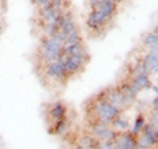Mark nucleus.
Instances as JSON below:
<instances>
[{
    "instance_id": "nucleus-27",
    "label": "nucleus",
    "mask_w": 158,
    "mask_h": 149,
    "mask_svg": "<svg viewBox=\"0 0 158 149\" xmlns=\"http://www.w3.org/2000/svg\"><path fill=\"white\" fill-rule=\"evenodd\" d=\"M32 3H33L37 8H41V7H44V6H46L48 3H50V0H32Z\"/></svg>"
},
{
    "instance_id": "nucleus-10",
    "label": "nucleus",
    "mask_w": 158,
    "mask_h": 149,
    "mask_svg": "<svg viewBox=\"0 0 158 149\" xmlns=\"http://www.w3.org/2000/svg\"><path fill=\"white\" fill-rule=\"evenodd\" d=\"M63 11H58L57 8H54L50 3H48L46 6L38 8V17L40 23H56L57 16Z\"/></svg>"
},
{
    "instance_id": "nucleus-29",
    "label": "nucleus",
    "mask_w": 158,
    "mask_h": 149,
    "mask_svg": "<svg viewBox=\"0 0 158 149\" xmlns=\"http://www.w3.org/2000/svg\"><path fill=\"white\" fill-rule=\"evenodd\" d=\"M99 2H100V0H88V7H90V9L95 8V6H96Z\"/></svg>"
},
{
    "instance_id": "nucleus-14",
    "label": "nucleus",
    "mask_w": 158,
    "mask_h": 149,
    "mask_svg": "<svg viewBox=\"0 0 158 149\" xmlns=\"http://www.w3.org/2000/svg\"><path fill=\"white\" fill-rule=\"evenodd\" d=\"M120 88H121V91L125 94V95H128V96H132V98H135V99H137V96H138V94L141 92V90L138 88L135 83H133V81L132 79H129V78H127L124 82H121L120 84Z\"/></svg>"
},
{
    "instance_id": "nucleus-20",
    "label": "nucleus",
    "mask_w": 158,
    "mask_h": 149,
    "mask_svg": "<svg viewBox=\"0 0 158 149\" xmlns=\"http://www.w3.org/2000/svg\"><path fill=\"white\" fill-rule=\"evenodd\" d=\"M146 117L145 115L142 112L140 113H137L136 117H135V120H133V124H132V128H131V132L133 133V135H138L141 131H142V128H144V126L146 124Z\"/></svg>"
},
{
    "instance_id": "nucleus-15",
    "label": "nucleus",
    "mask_w": 158,
    "mask_h": 149,
    "mask_svg": "<svg viewBox=\"0 0 158 149\" xmlns=\"http://www.w3.org/2000/svg\"><path fill=\"white\" fill-rule=\"evenodd\" d=\"M40 48L45 49V50H49V52H53V53H62V45L56 42L52 37H49V36H42L41 37Z\"/></svg>"
},
{
    "instance_id": "nucleus-31",
    "label": "nucleus",
    "mask_w": 158,
    "mask_h": 149,
    "mask_svg": "<svg viewBox=\"0 0 158 149\" xmlns=\"http://www.w3.org/2000/svg\"><path fill=\"white\" fill-rule=\"evenodd\" d=\"M152 73H153V74H157V75H158V62L156 63L154 66L152 67V71H150V74H152Z\"/></svg>"
},
{
    "instance_id": "nucleus-25",
    "label": "nucleus",
    "mask_w": 158,
    "mask_h": 149,
    "mask_svg": "<svg viewBox=\"0 0 158 149\" xmlns=\"http://www.w3.org/2000/svg\"><path fill=\"white\" fill-rule=\"evenodd\" d=\"M50 4L54 8H57L58 11H66L65 9L66 0H50Z\"/></svg>"
},
{
    "instance_id": "nucleus-34",
    "label": "nucleus",
    "mask_w": 158,
    "mask_h": 149,
    "mask_svg": "<svg viewBox=\"0 0 158 149\" xmlns=\"http://www.w3.org/2000/svg\"><path fill=\"white\" fill-rule=\"evenodd\" d=\"M153 32H154L156 34H158V24H157V25H156V28H154V29H153Z\"/></svg>"
},
{
    "instance_id": "nucleus-17",
    "label": "nucleus",
    "mask_w": 158,
    "mask_h": 149,
    "mask_svg": "<svg viewBox=\"0 0 158 149\" xmlns=\"http://www.w3.org/2000/svg\"><path fill=\"white\" fill-rule=\"evenodd\" d=\"M133 81V83L136 84V86L140 88V90H150V87H152V81H150V74H140V75H137L135 78H129Z\"/></svg>"
},
{
    "instance_id": "nucleus-24",
    "label": "nucleus",
    "mask_w": 158,
    "mask_h": 149,
    "mask_svg": "<svg viewBox=\"0 0 158 149\" xmlns=\"http://www.w3.org/2000/svg\"><path fill=\"white\" fill-rule=\"evenodd\" d=\"M148 123H149L150 126L158 132V111H154V110H152V111H150L149 121H148Z\"/></svg>"
},
{
    "instance_id": "nucleus-8",
    "label": "nucleus",
    "mask_w": 158,
    "mask_h": 149,
    "mask_svg": "<svg viewBox=\"0 0 158 149\" xmlns=\"http://www.w3.org/2000/svg\"><path fill=\"white\" fill-rule=\"evenodd\" d=\"M66 116H67V107L63 102L57 100V102H53L52 104H49L48 117H49V120H50V123L59 120V119H63Z\"/></svg>"
},
{
    "instance_id": "nucleus-18",
    "label": "nucleus",
    "mask_w": 158,
    "mask_h": 149,
    "mask_svg": "<svg viewBox=\"0 0 158 149\" xmlns=\"http://www.w3.org/2000/svg\"><path fill=\"white\" fill-rule=\"evenodd\" d=\"M145 73L150 74L149 70H148V67L145 66V63L142 62L141 58H140L138 61H136L131 66V70H129V73H128V78H135L137 75H140V74H145Z\"/></svg>"
},
{
    "instance_id": "nucleus-12",
    "label": "nucleus",
    "mask_w": 158,
    "mask_h": 149,
    "mask_svg": "<svg viewBox=\"0 0 158 149\" xmlns=\"http://www.w3.org/2000/svg\"><path fill=\"white\" fill-rule=\"evenodd\" d=\"M62 16H63V21H62V25H61V29H59V32H61L63 36H66L69 33H71L73 31H75V29L78 28L77 27V23H75V19H74V15L71 11H63L62 13Z\"/></svg>"
},
{
    "instance_id": "nucleus-5",
    "label": "nucleus",
    "mask_w": 158,
    "mask_h": 149,
    "mask_svg": "<svg viewBox=\"0 0 158 149\" xmlns=\"http://www.w3.org/2000/svg\"><path fill=\"white\" fill-rule=\"evenodd\" d=\"M63 65H65L66 73L69 78L73 75H77V74L82 73L85 66L87 65V62L90 61V58L82 57V56H63Z\"/></svg>"
},
{
    "instance_id": "nucleus-26",
    "label": "nucleus",
    "mask_w": 158,
    "mask_h": 149,
    "mask_svg": "<svg viewBox=\"0 0 158 149\" xmlns=\"http://www.w3.org/2000/svg\"><path fill=\"white\" fill-rule=\"evenodd\" d=\"M98 149H115V147H113V141H110V140L99 141Z\"/></svg>"
},
{
    "instance_id": "nucleus-4",
    "label": "nucleus",
    "mask_w": 158,
    "mask_h": 149,
    "mask_svg": "<svg viewBox=\"0 0 158 149\" xmlns=\"http://www.w3.org/2000/svg\"><path fill=\"white\" fill-rule=\"evenodd\" d=\"M110 23H111L110 20H108L103 13L96 11V9H91L87 15V19H86L87 29L92 34H95V36H100V33L106 31V28Z\"/></svg>"
},
{
    "instance_id": "nucleus-19",
    "label": "nucleus",
    "mask_w": 158,
    "mask_h": 149,
    "mask_svg": "<svg viewBox=\"0 0 158 149\" xmlns=\"http://www.w3.org/2000/svg\"><path fill=\"white\" fill-rule=\"evenodd\" d=\"M57 69L58 61H53L44 65V75L46 77L48 81H57Z\"/></svg>"
},
{
    "instance_id": "nucleus-1",
    "label": "nucleus",
    "mask_w": 158,
    "mask_h": 149,
    "mask_svg": "<svg viewBox=\"0 0 158 149\" xmlns=\"http://www.w3.org/2000/svg\"><path fill=\"white\" fill-rule=\"evenodd\" d=\"M90 112L92 115L91 119H95V120H99V121L110 126L113 119L118 115H121L124 111H121L115 104L108 102L106 99L104 90H103L92 99L91 106H90Z\"/></svg>"
},
{
    "instance_id": "nucleus-32",
    "label": "nucleus",
    "mask_w": 158,
    "mask_h": 149,
    "mask_svg": "<svg viewBox=\"0 0 158 149\" xmlns=\"http://www.w3.org/2000/svg\"><path fill=\"white\" fill-rule=\"evenodd\" d=\"M150 90H152L153 92H154V94H156V95H158V86H157V84H152Z\"/></svg>"
},
{
    "instance_id": "nucleus-6",
    "label": "nucleus",
    "mask_w": 158,
    "mask_h": 149,
    "mask_svg": "<svg viewBox=\"0 0 158 149\" xmlns=\"http://www.w3.org/2000/svg\"><path fill=\"white\" fill-rule=\"evenodd\" d=\"M137 145H142L149 149H154L158 147V132L149 123H146L142 131L137 135Z\"/></svg>"
},
{
    "instance_id": "nucleus-2",
    "label": "nucleus",
    "mask_w": 158,
    "mask_h": 149,
    "mask_svg": "<svg viewBox=\"0 0 158 149\" xmlns=\"http://www.w3.org/2000/svg\"><path fill=\"white\" fill-rule=\"evenodd\" d=\"M104 94H106V99H107V100L111 102L112 104H115V106L120 108L121 111L129 108L132 104L136 102L135 98L125 95V94L121 91V88H120L118 84L104 88Z\"/></svg>"
},
{
    "instance_id": "nucleus-7",
    "label": "nucleus",
    "mask_w": 158,
    "mask_h": 149,
    "mask_svg": "<svg viewBox=\"0 0 158 149\" xmlns=\"http://www.w3.org/2000/svg\"><path fill=\"white\" fill-rule=\"evenodd\" d=\"M115 149H136L137 148V136L133 135L131 130L117 132L113 140Z\"/></svg>"
},
{
    "instance_id": "nucleus-13",
    "label": "nucleus",
    "mask_w": 158,
    "mask_h": 149,
    "mask_svg": "<svg viewBox=\"0 0 158 149\" xmlns=\"http://www.w3.org/2000/svg\"><path fill=\"white\" fill-rule=\"evenodd\" d=\"M63 56H82L86 58H90V54L87 53V49L83 45V42L75 44V45H63L62 46Z\"/></svg>"
},
{
    "instance_id": "nucleus-3",
    "label": "nucleus",
    "mask_w": 158,
    "mask_h": 149,
    "mask_svg": "<svg viewBox=\"0 0 158 149\" xmlns=\"http://www.w3.org/2000/svg\"><path fill=\"white\" fill-rule=\"evenodd\" d=\"M88 132L99 141H104V140L113 141L117 135V132L111 126L95 120V119H90V121H88Z\"/></svg>"
},
{
    "instance_id": "nucleus-30",
    "label": "nucleus",
    "mask_w": 158,
    "mask_h": 149,
    "mask_svg": "<svg viewBox=\"0 0 158 149\" xmlns=\"http://www.w3.org/2000/svg\"><path fill=\"white\" fill-rule=\"evenodd\" d=\"M71 149H90V148H87V147H85V145H81V144H75Z\"/></svg>"
},
{
    "instance_id": "nucleus-23",
    "label": "nucleus",
    "mask_w": 158,
    "mask_h": 149,
    "mask_svg": "<svg viewBox=\"0 0 158 149\" xmlns=\"http://www.w3.org/2000/svg\"><path fill=\"white\" fill-rule=\"evenodd\" d=\"M81 42H82V34H81V31L77 28L75 31H73L66 36L63 45H75V44H81Z\"/></svg>"
},
{
    "instance_id": "nucleus-22",
    "label": "nucleus",
    "mask_w": 158,
    "mask_h": 149,
    "mask_svg": "<svg viewBox=\"0 0 158 149\" xmlns=\"http://www.w3.org/2000/svg\"><path fill=\"white\" fill-rule=\"evenodd\" d=\"M158 45V34L154 32H148L144 37H142V46L148 49H152Z\"/></svg>"
},
{
    "instance_id": "nucleus-21",
    "label": "nucleus",
    "mask_w": 158,
    "mask_h": 149,
    "mask_svg": "<svg viewBox=\"0 0 158 149\" xmlns=\"http://www.w3.org/2000/svg\"><path fill=\"white\" fill-rule=\"evenodd\" d=\"M141 61L145 63V66L148 67V70H149V73H150L152 67L158 62V53L153 52V50H148L144 56L141 57Z\"/></svg>"
},
{
    "instance_id": "nucleus-11",
    "label": "nucleus",
    "mask_w": 158,
    "mask_h": 149,
    "mask_svg": "<svg viewBox=\"0 0 158 149\" xmlns=\"http://www.w3.org/2000/svg\"><path fill=\"white\" fill-rule=\"evenodd\" d=\"M70 130V121H69L67 116L63 119H59L50 124L49 127V133L50 135H56V136H65L66 133Z\"/></svg>"
},
{
    "instance_id": "nucleus-33",
    "label": "nucleus",
    "mask_w": 158,
    "mask_h": 149,
    "mask_svg": "<svg viewBox=\"0 0 158 149\" xmlns=\"http://www.w3.org/2000/svg\"><path fill=\"white\" fill-rule=\"evenodd\" d=\"M110 2H112V3H116V4H120L123 0H110Z\"/></svg>"
},
{
    "instance_id": "nucleus-16",
    "label": "nucleus",
    "mask_w": 158,
    "mask_h": 149,
    "mask_svg": "<svg viewBox=\"0 0 158 149\" xmlns=\"http://www.w3.org/2000/svg\"><path fill=\"white\" fill-rule=\"evenodd\" d=\"M110 126L115 130L116 132H123V131H128L131 130V124H129V120H128V117H125L124 115H118L116 116L113 120L111 121Z\"/></svg>"
},
{
    "instance_id": "nucleus-28",
    "label": "nucleus",
    "mask_w": 158,
    "mask_h": 149,
    "mask_svg": "<svg viewBox=\"0 0 158 149\" xmlns=\"http://www.w3.org/2000/svg\"><path fill=\"white\" fill-rule=\"evenodd\" d=\"M152 110L158 111V95H156V98L152 100Z\"/></svg>"
},
{
    "instance_id": "nucleus-9",
    "label": "nucleus",
    "mask_w": 158,
    "mask_h": 149,
    "mask_svg": "<svg viewBox=\"0 0 158 149\" xmlns=\"http://www.w3.org/2000/svg\"><path fill=\"white\" fill-rule=\"evenodd\" d=\"M94 9H96V11H99L100 13H103L104 16L110 20V21H112L113 17L117 15V11H118V4L116 3H112L110 2V0H100Z\"/></svg>"
}]
</instances>
